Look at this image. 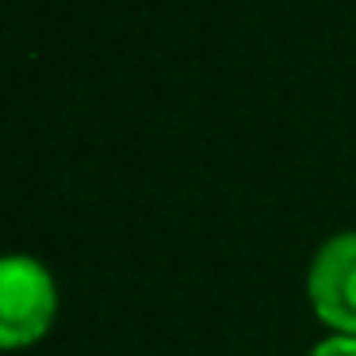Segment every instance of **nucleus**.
<instances>
[{
    "label": "nucleus",
    "instance_id": "f03ea898",
    "mask_svg": "<svg viewBox=\"0 0 356 356\" xmlns=\"http://www.w3.org/2000/svg\"><path fill=\"white\" fill-rule=\"evenodd\" d=\"M307 295L330 330L356 337V234H337L314 253Z\"/></svg>",
    "mask_w": 356,
    "mask_h": 356
},
{
    "label": "nucleus",
    "instance_id": "7ed1b4c3",
    "mask_svg": "<svg viewBox=\"0 0 356 356\" xmlns=\"http://www.w3.org/2000/svg\"><path fill=\"white\" fill-rule=\"evenodd\" d=\"M307 356H356V337H345V333H333V337L318 341Z\"/></svg>",
    "mask_w": 356,
    "mask_h": 356
},
{
    "label": "nucleus",
    "instance_id": "f257e3e1",
    "mask_svg": "<svg viewBox=\"0 0 356 356\" xmlns=\"http://www.w3.org/2000/svg\"><path fill=\"white\" fill-rule=\"evenodd\" d=\"M58 287L42 261L27 253L0 257V348H31L50 333Z\"/></svg>",
    "mask_w": 356,
    "mask_h": 356
}]
</instances>
